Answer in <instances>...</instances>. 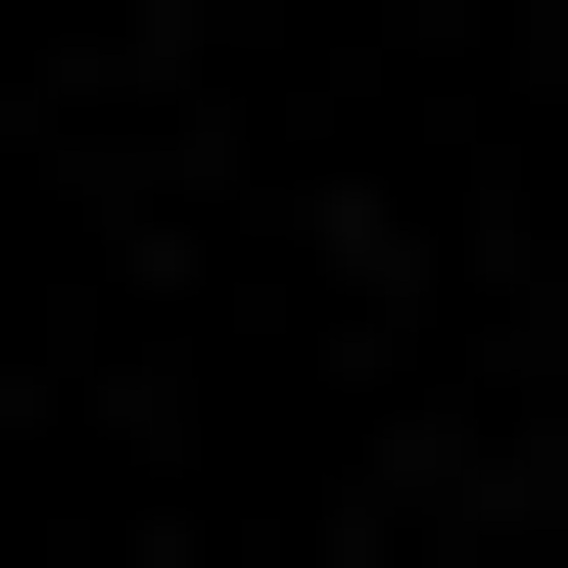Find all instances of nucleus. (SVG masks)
Listing matches in <instances>:
<instances>
[]
</instances>
